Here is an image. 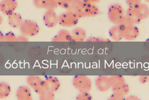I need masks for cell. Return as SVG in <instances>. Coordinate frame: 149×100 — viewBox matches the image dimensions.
Here are the masks:
<instances>
[{"instance_id": "14", "label": "cell", "mask_w": 149, "mask_h": 100, "mask_svg": "<svg viewBox=\"0 0 149 100\" xmlns=\"http://www.w3.org/2000/svg\"><path fill=\"white\" fill-rule=\"evenodd\" d=\"M72 41L81 42L85 41L87 34L85 29L81 27L74 28L71 33Z\"/></svg>"}, {"instance_id": "9", "label": "cell", "mask_w": 149, "mask_h": 100, "mask_svg": "<svg viewBox=\"0 0 149 100\" xmlns=\"http://www.w3.org/2000/svg\"><path fill=\"white\" fill-rule=\"evenodd\" d=\"M43 23L47 27H55L58 23V16L54 9H47L43 17Z\"/></svg>"}, {"instance_id": "20", "label": "cell", "mask_w": 149, "mask_h": 100, "mask_svg": "<svg viewBox=\"0 0 149 100\" xmlns=\"http://www.w3.org/2000/svg\"><path fill=\"white\" fill-rule=\"evenodd\" d=\"M11 92L10 86L7 82H0V99L7 98Z\"/></svg>"}, {"instance_id": "31", "label": "cell", "mask_w": 149, "mask_h": 100, "mask_svg": "<svg viewBox=\"0 0 149 100\" xmlns=\"http://www.w3.org/2000/svg\"><path fill=\"white\" fill-rule=\"evenodd\" d=\"M127 100H139L138 97L134 95H130L125 97V99Z\"/></svg>"}, {"instance_id": "28", "label": "cell", "mask_w": 149, "mask_h": 100, "mask_svg": "<svg viewBox=\"0 0 149 100\" xmlns=\"http://www.w3.org/2000/svg\"><path fill=\"white\" fill-rule=\"evenodd\" d=\"M29 41L28 36L24 35H20L18 36H16L15 42H27Z\"/></svg>"}, {"instance_id": "21", "label": "cell", "mask_w": 149, "mask_h": 100, "mask_svg": "<svg viewBox=\"0 0 149 100\" xmlns=\"http://www.w3.org/2000/svg\"><path fill=\"white\" fill-rule=\"evenodd\" d=\"M40 100H53L55 99L54 92L52 90H47L42 94L40 95L39 97Z\"/></svg>"}, {"instance_id": "27", "label": "cell", "mask_w": 149, "mask_h": 100, "mask_svg": "<svg viewBox=\"0 0 149 100\" xmlns=\"http://www.w3.org/2000/svg\"><path fill=\"white\" fill-rule=\"evenodd\" d=\"M47 0H33L34 6L38 8L45 9Z\"/></svg>"}, {"instance_id": "2", "label": "cell", "mask_w": 149, "mask_h": 100, "mask_svg": "<svg viewBox=\"0 0 149 100\" xmlns=\"http://www.w3.org/2000/svg\"><path fill=\"white\" fill-rule=\"evenodd\" d=\"M77 5L74 10L80 18L94 17L100 14L98 6L89 0H76Z\"/></svg>"}, {"instance_id": "33", "label": "cell", "mask_w": 149, "mask_h": 100, "mask_svg": "<svg viewBox=\"0 0 149 100\" xmlns=\"http://www.w3.org/2000/svg\"><path fill=\"white\" fill-rule=\"evenodd\" d=\"M89 1H90V2L92 3L95 4V3L99 2L101 0H89Z\"/></svg>"}, {"instance_id": "22", "label": "cell", "mask_w": 149, "mask_h": 100, "mask_svg": "<svg viewBox=\"0 0 149 100\" xmlns=\"http://www.w3.org/2000/svg\"><path fill=\"white\" fill-rule=\"evenodd\" d=\"M93 99V96L89 92H80L76 97L77 100H91Z\"/></svg>"}, {"instance_id": "30", "label": "cell", "mask_w": 149, "mask_h": 100, "mask_svg": "<svg viewBox=\"0 0 149 100\" xmlns=\"http://www.w3.org/2000/svg\"><path fill=\"white\" fill-rule=\"evenodd\" d=\"M139 81L142 84H147L149 82L148 75H141L139 77Z\"/></svg>"}, {"instance_id": "26", "label": "cell", "mask_w": 149, "mask_h": 100, "mask_svg": "<svg viewBox=\"0 0 149 100\" xmlns=\"http://www.w3.org/2000/svg\"><path fill=\"white\" fill-rule=\"evenodd\" d=\"M125 99V95L117 93H113L108 98L109 100H123Z\"/></svg>"}, {"instance_id": "13", "label": "cell", "mask_w": 149, "mask_h": 100, "mask_svg": "<svg viewBox=\"0 0 149 100\" xmlns=\"http://www.w3.org/2000/svg\"><path fill=\"white\" fill-rule=\"evenodd\" d=\"M16 98L18 100H32L31 89L26 86H20L17 90Z\"/></svg>"}, {"instance_id": "36", "label": "cell", "mask_w": 149, "mask_h": 100, "mask_svg": "<svg viewBox=\"0 0 149 100\" xmlns=\"http://www.w3.org/2000/svg\"><path fill=\"white\" fill-rule=\"evenodd\" d=\"M146 42H149V39H148L147 40H146Z\"/></svg>"}, {"instance_id": "18", "label": "cell", "mask_w": 149, "mask_h": 100, "mask_svg": "<svg viewBox=\"0 0 149 100\" xmlns=\"http://www.w3.org/2000/svg\"><path fill=\"white\" fill-rule=\"evenodd\" d=\"M45 80L49 85L50 90L54 92L59 90L61 87V83L57 78L54 76H49L45 78Z\"/></svg>"}, {"instance_id": "23", "label": "cell", "mask_w": 149, "mask_h": 100, "mask_svg": "<svg viewBox=\"0 0 149 100\" xmlns=\"http://www.w3.org/2000/svg\"><path fill=\"white\" fill-rule=\"evenodd\" d=\"M58 7V1L57 0H47L45 7L46 9H55Z\"/></svg>"}, {"instance_id": "10", "label": "cell", "mask_w": 149, "mask_h": 100, "mask_svg": "<svg viewBox=\"0 0 149 100\" xmlns=\"http://www.w3.org/2000/svg\"><path fill=\"white\" fill-rule=\"evenodd\" d=\"M17 7L16 0H1L0 1V11L7 16L15 12Z\"/></svg>"}, {"instance_id": "7", "label": "cell", "mask_w": 149, "mask_h": 100, "mask_svg": "<svg viewBox=\"0 0 149 100\" xmlns=\"http://www.w3.org/2000/svg\"><path fill=\"white\" fill-rule=\"evenodd\" d=\"M19 28L21 34L28 37L36 36L40 31V27L38 23L31 20L23 21Z\"/></svg>"}, {"instance_id": "5", "label": "cell", "mask_w": 149, "mask_h": 100, "mask_svg": "<svg viewBox=\"0 0 149 100\" xmlns=\"http://www.w3.org/2000/svg\"><path fill=\"white\" fill-rule=\"evenodd\" d=\"M80 18L74 10H67L58 16V23L64 27H72L76 26Z\"/></svg>"}, {"instance_id": "1", "label": "cell", "mask_w": 149, "mask_h": 100, "mask_svg": "<svg viewBox=\"0 0 149 100\" xmlns=\"http://www.w3.org/2000/svg\"><path fill=\"white\" fill-rule=\"evenodd\" d=\"M125 16L134 25L140 24L143 20L149 16V8L147 4L141 3L129 7L125 12Z\"/></svg>"}, {"instance_id": "32", "label": "cell", "mask_w": 149, "mask_h": 100, "mask_svg": "<svg viewBox=\"0 0 149 100\" xmlns=\"http://www.w3.org/2000/svg\"><path fill=\"white\" fill-rule=\"evenodd\" d=\"M3 34L0 31V42H4V37Z\"/></svg>"}, {"instance_id": "11", "label": "cell", "mask_w": 149, "mask_h": 100, "mask_svg": "<svg viewBox=\"0 0 149 100\" xmlns=\"http://www.w3.org/2000/svg\"><path fill=\"white\" fill-rule=\"evenodd\" d=\"M95 86L99 91L105 92L111 88V83L109 77L106 75H99L95 81Z\"/></svg>"}, {"instance_id": "3", "label": "cell", "mask_w": 149, "mask_h": 100, "mask_svg": "<svg viewBox=\"0 0 149 100\" xmlns=\"http://www.w3.org/2000/svg\"><path fill=\"white\" fill-rule=\"evenodd\" d=\"M111 88L113 93H117L126 95L129 92L130 88L122 75H111L109 77Z\"/></svg>"}, {"instance_id": "15", "label": "cell", "mask_w": 149, "mask_h": 100, "mask_svg": "<svg viewBox=\"0 0 149 100\" xmlns=\"http://www.w3.org/2000/svg\"><path fill=\"white\" fill-rule=\"evenodd\" d=\"M53 42H65L72 41L71 34L70 31L65 29H62L52 38Z\"/></svg>"}, {"instance_id": "12", "label": "cell", "mask_w": 149, "mask_h": 100, "mask_svg": "<svg viewBox=\"0 0 149 100\" xmlns=\"http://www.w3.org/2000/svg\"><path fill=\"white\" fill-rule=\"evenodd\" d=\"M123 32V38L128 40H133L139 36L140 30L136 25L131 24L122 29Z\"/></svg>"}, {"instance_id": "8", "label": "cell", "mask_w": 149, "mask_h": 100, "mask_svg": "<svg viewBox=\"0 0 149 100\" xmlns=\"http://www.w3.org/2000/svg\"><path fill=\"white\" fill-rule=\"evenodd\" d=\"M72 82L74 87L80 92H89L92 88V82L86 75H76L73 78Z\"/></svg>"}, {"instance_id": "25", "label": "cell", "mask_w": 149, "mask_h": 100, "mask_svg": "<svg viewBox=\"0 0 149 100\" xmlns=\"http://www.w3.org/2000/svg\"><path fill=\"white\" fill-rule=\"evenodd\" d=\"M86 42H109L110 40L107 39L98 37H88L86 40Z\"/></svg>"}, {"instance_id": "19", "label": "cell", "mask_w": 149, "mask_h": 100, "mask_svg": "<svg viewBox=\"0 0 149 100\" xmlns=\"http://www.w3.org/2000/svg\"><path fill=\"white\" fill-rule=\"evenodd\" d=\"M77 5L76 0H59L58 7L66 10H74Z\"/></svg>"}, {"instance_id": "17", "label": "cell", "mask_w": 149, "mask_h": 100, "mask_svg": "<svg viewBox=\"0 0 149 100\" xmlns=\"http://www.w3.org/2000/svg\"><path fill=\"white\" fill-rule=\"evenodd\" d=\"M8 16L9 25L14 28H19L23 21L21 15L15 12L12 13Z\"/></svg>"}, {"instance_id": "16", "label": "cell", "mask_w": 149, "mask_h": 100, "mask_svg": "<svg viewBox=\"0 0 149 100\" xmlns=\"http://www.w3.org/2000/svg\"><path fill=\"white\" fill-rule=\"evenodd\" d=\"M109 35L115 41H120L123 39V31L118 24H116L110 28Z\"/></svg>"}, {"instance_id": "35", "label": "cell", "mask_w": 149, "mask_h": 100, "mask_svg": "<svg viewBox=\"0 0 149 100\" xmlns=\"http://www.w3.org/2000/svg\"><path fill=\"white\" fill-rule=\"evenodd\" d=\"M145 1L149 3V0H144Z\"/></svg>"}, {"instance_id": "6", "label": "cell", "mask_w": 149, "mask_h": 100, "mask_svg": "<svg viewBox=\"0 0 149 100\" xmlns=\"http://www.w3.org/2000/svg\"><path fill=\"white\" fill-rule=\"evenodd\" d=\"M125 15L124 8L121 4L115 3L111 4L108 9L109 20L112 23L117 24Z\"/></svg>"}, {"instance_id": "29", "label": "cell", "mask_w": 149, "mask_h": 100, "mask_svg": "<svg viewBox=\"0 0 149 100\" xmlns=\"http://www.w3.org/2000/svg\"><path fill=\"white\" fill-rule=\"evenodd\" d=\"M128 7L135 6L141 3V0H125Z\"/></svg>"}, {"instance_id": "4", "label": "cell", "mask_w": 149, "mask_h": 100, "mask_svg": "<svg viewBox=\"0 0 149 100\" xmlns=\"http://www.w3.org/2000/svg\"><path fill=\"white\" fill-rule=\"evenodd\" d=\"M28 85L37 94L40 95L49 89V85L45 79L36 75L28 76L26 79Z\"/></svg>"}, {"instance_id": "34", "label": "cell", "mask_w": 149, "mask_h": 100, "mask_svg": "<svg viewBox=\"0 0 149 100\" xmlns=\"http://www.w3.org/2000/svg\"><path fill=\"white\" fill-rule=\"evenodd\" d=\"M3 21V18L1 15H0V25L2 23Z\"/></svg>"}, {"instance_id": "24", "label": "cell", "mask_w": 149, "mask_h": 100, "mask_svg": "<svg viewBox=\"0 0 149 100\" xmlns=\"http://www.w3.org/2000/svg\"><path fill=\"white\" fill-rule=\"evenodd\" d=\"M3 37H4V42H15L16 38L15 35L11 32L6 33L5 34L3 35Z\"/></svg>"}]
</instances>
